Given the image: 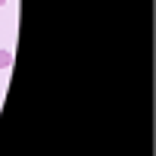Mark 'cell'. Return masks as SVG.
I'll use <instances>...</instances> for the list:
<instances>
[{
	"mask_svg": "<svg viewBox=\"0 0 156 156\" xmlns=\"http://www.w3.org/2000/svg\"><path fill=\"white\" fill-rule=\"evenodd\" d=\"M3 3H6V0H0V6H3Z\"/></svg>",
	"mask_w": 156,
	"mask_h": 156,
	"instance_id": "obj_2",
	"label": "cell"
},
{
	"mask_svg": "<svg viewBox=\"0 0 156 156\" xmlns=\"http://www.w3.org/2000/svg\"><path fill=\"white\" fill-rule=\"evenodd\" d=\"M12 66V50H0V69H9Z\"/></svg>",
	"mask_w": 156,
	"mask_h": 156,
	"instance_id": "obj_1",
	"label": "cell"
}]
</instances>
